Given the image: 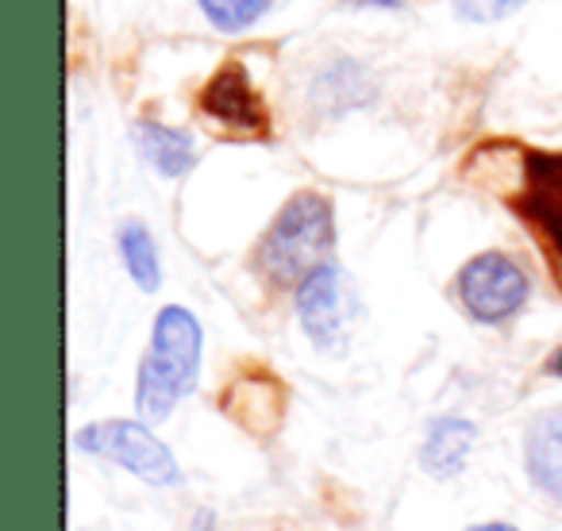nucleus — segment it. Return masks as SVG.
Returning a JSON list of instances; mask_svg holds the SVG:
<instances>
[{
	"instance_id": "nucleus-1",
	"label": "nucleus",
	"mask_w": 562,
	"mask_h": 531,
	"mask_svg": "<svg viewBox=\"0 0 562 531\" xmlns=\"http://www.w3.org/2000/svg\"><path fill=\"white\" fill-rule=\"evenodd\" d=\"M201 324L189 308L166 305L150 328V347L139 362L135 382V405L143 420H166L178 408V400L196 385L201 370Z\"/></svg>"
},
{
	"instance_id": "nucleus-2",
	"label": "nucleus",
	"mask_w": 562,
	"mask_h": 531,
	"mask_svg": "<svg viewBox=\"0 0 562 531\" xmlns=\"http://www.w3.org/2000/svg\"><path fill=\"white\" fill-rule=\"evenodd\" d=\"M336 242L331 201L321 193H297L281 204L258 247V270L273 285H301L321 266H328Z\"/></svg>"
},
{
	"instance_id": "nucleus-3",
	"label": "nucleus",
	"mask_w": 562,
	"mask_h": 531,
	"mask_svg": "<svg viewBox=\"0 0 562 531\" xmlns=\"http://www.w3.org/2000/svg\"><path fill=\"white\" fill-rule=\"evenodd\" d=\"M454 293H459L470 320L505 324L528 305L531 282L524 274V266L516 258H508L505 250H482L459 270Z\"/></svg>"
},
{
	"instance_id": "nucleus-4",
	"label": "nucleus",
	"mask_w": 562,
	"mask_h": 531,
	"mask_svg": "<svg viewBox=\"0 0 562 531\" xmlns=\"http://www.w3.org/2000/svg\"><path fill=\"white\" fill-rule=\"evenodd\" d=\"M78 447L89 454L124 466L127 474L143 477L150 485H173L181 477L178 462H173L170 447L139 420H101L78 431Z\"/></svg>"
},
{
	"instance_id": "nucleus-5",
	"label": "nucleus",
	"mask_w": 562,
	"mask_h": 531,
	"mask_svg": "<svg viewBox=\"0 0 562 531\" xmlns=\"http://www.w3.org/2000/svg\"><path fill=\"white\" fill-rule=\"evenodd\" d=\"M355 308H359L355 305V290L336 262L321 266L316 274H308L297 285V320L321 351L344 347L347 328L355 320Z\"/></svg>"
},
{
	"instance_id": "nucleus-6",
	"label": "nucleus",
	"mask_w": 562,
	"mask_h": 531,
	"mask_svg": "<svg viewBox=\"0 0 562 531\" xmlns=\"http://www.w3.org/2000/svg\"><path fill=\"white\" fill-rule=\"evenodd\" d=\"M201 112L227 135H262L266 132V104L255 93L247 70L239 63H227L216 78L204 86Z\"/></svg>"
},
{
	"instance_id": "nucleus-7",
	"label": "nucleus",
	"mask_w": 562,
	"mask_h": 531,
	"mask_svg": "<svg viewBox=\"0 0 562 531\" xmlns=\"http://www.w3.org/2000/svg\"><path fill=\"white\" fill-rule=\"evenodd\" d=\"M516 212L531 219L562 258V155H524V193L516 196Z\"/></svg>"
},
{
	"instance_id": "nucleus-8",
	"label": "nucleus",
	"mask_w": 562,
	"mask_h": 531,
	"mask_svg": "<svg viewBox=\"0 0 562 531\" xmlns=\"http://www.w3.org/2000/svg\"><path fill=\"white\" fill-rule=\"evenodd\" d=\"M524 470L543 497L562 505V408L531 420L524 436Z\"/></svg>"
},
{
	"instance_id": "nucleus-9",
	"label": "nucleus",
	"mask_w": 562,
	"mask_h": 531,
	"mask_svg": "<svg viewBox=\"0 0 562 531\" xmlns=\"http://www.w3.org/2000/svg\"><path fill=\"white\" fill-rule=\"evenodd\" d=\"M477 443V428L462 416H439L428 423L420 443V466L431 477H454L467 466L470 451Z\"/></svg>"
},
{
	"instance_id": "nucleus-10",
	"label": "nucleus",
	"mask_w": 562,
	"mask_h": 531,
	"mask_svg": "<svg viewBox=\"0 0 562 531\" xmlns=\"http://www.w3.org/2000/svg\"><path fill=\"white\" fill-rule=\"evenodd\" d=\"M135 143H139L143 158H147L162 178H181V173L193 170V162H196L193 135L181 132V127L158 124V120H143V124L135 127Z\"/></svg>"
},
{
	"instance_id": "nucleus-11",
	"label": "nucleus",
	"mask_w": 562,
	"mask_h": 531,
	"mask_svg": "<svg viewBox=\"0 0 562 531\" xmlns=\"http://www.w3.org/2000/svg\"><path fill=\"white\" fill-rule=\"evenodd\" d=\"M120 258H124L127 274L139 285L143 293H155L162 285V262H158V247L155 235L139 224V219H127L120 227Z\"/></svg>"
},
{
	"instance_id": "nucleus-12",
	"label": "nucleus",
	"mask_w": 562,
	"mask_h": 531,
	"mask_svg": "<svg viewBox=\"0 0 562 531\" xmlns=\"http://www.w3.org/2000/svg\"><path fill=\"white\" fill-rule=\"evenodd\" d=\"M196 4L220 32H243L270 9V0H196Z\"/></svg>"
},
{
	"instance_id": "nucleus-13",
	"label": "nucleus",
	"mask_w": 562,
	"mask_h": 531,
	"mask_svg": "<svg viewBox=\"0 0 562 531\" xmlns=\"http://www.w3.org/2000/svg\"><path fill=\"white\" fill-rule=\"evenodd\" d=\"M524 0H454V12L470 24H490V20H505L520 9Z\"/></svg>"
},
{
	"instance_id": "nucleus-14",
	"label": "nucleus",
	"mask_w": 562,
	"mask_h": 531,
	"mask_svg": "<svg viewBox=\"0 0 562 531\" xmlns=\"http://www.w3.org/2000/svg\"><path fill=\"white\" fill-rule=\"evenodd\" d=\"M467 531H516L513 523H501V520H485V523H474V528Z\"/></svg>"
},
{
	"instance_id": "nucleus-15",
	"label": "nucleus",
	"mask_w": 562,
	"mask_h": 531,
	"mask_svg": "<svg viewBox=\"0 0 562 531\" xmlns=\"http://www.w3.org/2000/svg\"><path fill=\"white\" fill-rule=\"evenodd\" d=\"M547 374L562 377V347H559V351H554V354H551V359H547Z\"/></svg>"
},
{
	"instance_id": "nucleus-16",
	"label": "nucleus",
	"mask_w": 562,
	"mask_h": 531,
	"mask_svg": "<svg viewBox=\"0 0 562 531\" xmlns=\"http://www.w3.org/2000/svg\"><path fill=\"white\" fill-rule=\"evenodd\" d=\"M362 4H382V9H397L401 0H362Z\"/></svg>"
}]
</instances>
